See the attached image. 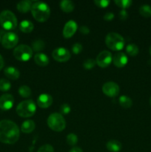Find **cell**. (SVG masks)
I'll list each match as a JSON object with an SVG mask.
<instances>
[{
	"label": "cell",
	"instance_id": "obj_15",
	"mask_svg": "<svg viewBox=\"0 0 151 152\" xmlns=\"http://www.w3.org/2000/svg\"><path fill=\"white\" fill-rule=\"evenodd\" d=\"M113 62L115 66L118 67V68H122L127 65L128 59L125 53L119 52L114 55L113 58Z\"/></svg>",
	"mask_w": 151,
	"mask_h": 152
},
{
	"label": "cell",
	"instance_id": "obj_36",
	"mask_svg": "<svg viewBox=\"0 0 151 152\" xmlns=\"http://www.w3.org/2000/svg\"><path fill=\"white\" fill-rule=\"evenodd\" d=\"M118 16H119L120 19H121V20H125V19H127V16H128V13L126 11L125 9H123V10H121L119 12V15Z\"/></svg>",
	"mask_w": 151,
	"mask_h": 152
},
{
	"label": "cell",
	"instance_id": "obj_28",
	"mask_svg": "<svg viewBox=\"0 0 151 152\" xmlns=\"http://www.w3.org/2000/svg\"><path fill=\"white\" fill-rule=\"evenodd\" d=\"M11 88V84L10 82L6 79L0 80V91H7Z\"/></svg>",
	"mask_w": 151,
	"mask_h": 152
},
{
	"label": "cell",
	"instance_id": "obj_19",
	"mask_svg": "<svg viewBox=\"0 0 151 152\" xmlns=\"http://www.w3.org/2000/svg\"><path fill=\"white\" fill-rule=\"evenodd\" d=\"M106 146L108 151L110 152H118L121 151V148H122V145L121 142L118 140H115L108 141Z\"/></svg>",
	"mask_w": 151,
	"mask_h": 152
},
{
	"label": "cell",
	"instance_id": "obj_34",
	"mask_svg": "<svg viewBox=\"0 0 151 152\" xmlns=\"http://www.w3.org/2000/svg\"><path fill=\"white\" fill-rule=\"evenodd\" d=\"M82 50V45L79 43H75L72 47L73 53L75 54H78Z\"/></svg>",
	"mask_w": 151,
	"mask_h": 152
},
{
	"label": "cell",
	"instance_id": "obj_16",
	"mask_svg": "<svg viewBox=\"0 0 151 152\" xmlns=\"http://www.w3.org/2000/svg\"><path fill=\"white\" fill-rule=\"evenodd\" d=\"M4 75L7 77V78L10 79V80H17L20 76V72L17 68H14V67H7L4 69Z\"/></svg>",
	"mask_w": 151,
	"mask_h": 152
},
{
	"label": "cell",
	"instance_id": "obj_42",
	"mask_svg": "<svg viewBox=\"0 0 151 152\" xmlns=\"http://www.w3.org/2000/svg\"><path fill=\"white\" fill-rule=\"evenodd\" d=\"M150 107H151V97L150 99Z\"/></svg>",
	"mask_w": 151,
	"mask_h": 152
},
{
	"label": "cell",
	"instance_id": "obj_6",
	"mask_svg": "<svg viewBox=\"0 0 151 152\" xmlns=\"http://www.w3.org/2000/svg\"><path fill=\"white\" fill-rule=\"evenodd\" d=\"M49 128L54 132H62L66 127V122L63 116L59 113H53L47 118Z\"/></svg>",
	"mask_w": 151,
	"mask_h": 152
},
{
	"label": "cell",
	"instance_id": "obj_39",
	"mask_svg": "<svg viewBox=\"0 0 151 152\" xmlns=\"http://www.w3.org/2000/svg\"><path fill=\"white\" fill-rule=\"evenodd\" d=\"M69 152H83V151L82 150H81L80 148H78V147H73V148H71V149L70 150Z\"/></svg>",
	"mask_w": 151,
	"mask_h": 152
},
{
	"label": "cell",
	"instance_id": "obj_20",
	"mask_svg": "<svg viewBox=\"0 0 151 152\" xmlns=\"http://www.w3.org/2000/svg\"><path fill=\"white\" fill-rule=\"evenodd\" d=\"M35 123H34L33 120H28L22 123V126H21V130H22V132H23V133L29 134L31 133V132L35 129Z\"/></svg>",
	"mask_w": 151,
	"mask_h": 152
},
{
	"label": "cell",
	"instance_id": "obj_2",
	"mask_svg": "<svg viewBox=\"0 0 151 152\" xmlns=\"http://www.w3.org/2000/svg\"><path fill=\"white\" fill-rule=\"evenodd\" d=\"M30 10L34 19L39 22H46L50 17V7L47 3L43 2V1H34L33 3Z\"/></svg>",
	"mask_w": 151,
	"mask_h": 152
},
{
	"label": "cell",
	"instance_id": "obj_38",
	"mask_svg": "<svg viewBox=\"0 0 151 152\" xmlns=\"http://www.w3.org/2000/svg\"><path fill=\"white\" fill-rule=\"evenodd\" d=\"M79 31L81 34L86 35V34H88L89 33H90V29H89V28H87V26H81V28H79Z\"/></svg>",
	"mask_w": 151,
	"mask_h": 152
},
{
	"label": "cell",
	"instance_id": "obj_4",
	"mask_svg": "<svg viewBox=\"0 0 151 152\" xmlns=\"http://www.w3.org/2000/svg\"><path fill=\"white\" fill-rule=\"evenodd\" d=\"M0 25L4 29L11 31L17 26V19L10 10H3L0 13Z\"/></svg>",
	"mask_w": 151,
	"mask_h": 152
},
{
	"label": "cell",
	"instance_id": "obj_3",
	"mask_svg": "<svg viewBox=\"0 0 151 152\" xmlns=\"http://www.w3.org/2000/svg\"><path fill=\"white\" fill-rule=\"evenodd\" d=\"M16 111L19 116L28 118L34 115L36 111V106L32 99H28L21 102L16 107Z\"/></svg>",
	"mask_w": 151,
	"mask_h": 152
},
{
	"label": "cell",
	"instance_id": "obj_40",
	"mask_svg": "<svg viewBox=\"0 0 151 152\" xmlns=\"http://www.w3.org/2000/svg\"><path fill=\"white\" fill-rule=\"evenodd\" d=\"M4 59H3V57L1 56V55L0 54V71L2 69V68L4 67Z\"/></svg>",
	"mask_w": 151,
	"mask_h": 152
},
{
	"label": "cell",
	"instance_id": "obj_30",
	"mask_svg": "<svg viewBox=\"0 0 151 152\" xmlns=\"http://www.w3.org/2000/svg\"><path fill=\"white\" fill-rule=\"evenodd\" d=\"M67 142L68 145L73 146L78 142V137L74 134H69L67 136Z\"/></svg>",
	"mask_w": 151,
	"mask_h": 152
},
{
	"label": "cell",
	"instance_id": "obj_25",
	"mask_svg": "<svg viewBox=\"0 0 151 152\" xmlns=\"http://www.w3.org/2000/svg\"><path fill=\"white\" fill-rule=\"evenodd\" d=\"M126 51L127 54H129L131 56H135L139 53V49L136 45L135 44H130L126 48Z\"/></svg>",
	"mask_w": 151,
	"mask_h": 152
},
{
	"label": "cell",
	"instance_id": "obj_7",
	"mask_svg": "<svg viewBox=\"0 0 151 152\" xmlns=\"http://www.w3.org/2000/svg\"><path fill=\"white\" fill-rule=\"evenodd\" d=\"M13 56L18 60L27 62L33 56V49L26 45H20L14 49Z\"/></svg>",
	"mask_w": 151,
	"mask_h": 152
},
{
	"label": "cell",
	"instance_id": "obj_43",
	"mask_svg": "<svg viewBox=\"0 0 151 152\" xmlns=\"http://www.w3.org/2000/svg\"><path fill=\"white\" fill-rule=\"evenodd\" d=\"M0 42H1V35H0Z\"/></svg>",
	"mask_w": 151,
	"mask_h": 152
},
{
	"label": "cell",
	"instance_id": "obj_29",
	"mask_svg": "<svg viewBox=\"0 0 151 152\" xmlns=\"http://www.w3.org/2000/svg\"><path fill=\"white\" fill-rule=\"evenodd\" d=\"M115 4H117L118 7H121L123 9L127 8V7H130L133 1L131 0H115Z\"/></svg>",
	"mask_w": 151,
	"mask_h": 152
},
{
	"label": "cell",
	"instance_id": "obj_9",
	"mask_svg": "<svg viewBox=\"0 0 151 152\" xmlns=\"http://www.w3.org/2000/svg\"><path fill=\"white\" fill-rule=\"evenodd\" d=\"M113 61L112 54L108 50H103L98 54L96 57V64L101 68H107Z\"/></svg>",
	"mask_w": 151,
	"mask_h": 152
},
{
	"label": "cell",
	"instance_id": "obj_12",
	"mask_svg": "<svg viewBox=\"0 0 151 152\" xmlns=\"http://www.w3.org/2000/svg\"><path fill=\"white\" fill-rule=\"evenodd\" d=\"M14 104V98L11 94H5L0 96V108L3 111H7L12 108Z\"/></svg>",
	"mask_w": 151,
	"mask_h": 152
},
{
	"label": "cell",
	"instance_id": "obj_8",
	"mask_svg": "<svg viewBox=\"0 0 151 152\" xmlns=\"http://www.w3.org/2000/svg\"><path fill=\"white\" fill-rule=\"evenodd\" d=\"M19 42V37L13 32H7L3 36L1 39V45L7 49L14 48Z\"/></svg>",
	"mask_w": 151,
	"mask_h": 152
},
{
	"label": "cell",
	"instance_id": "obj_26",
	"mask_svg": "<svg viewBox=\"0 0 151 152\" xmlns=\"http://www.w3.org/2000/svg\"><path fill=\"white\" fill-rule=\"evenodd\" d=\"M44 46H45V44L44 41L41 39H36L32 42V48L34 51H41L44 48Z\"/></svg>",
	"mask_w": 151,
	"mask_h": 152
},
{
	"label": "cell",
	"instance_id": "obj_32",
	"mask_svg": "<svg viewBox=\"0 0 151 152\" xmlns=\"http://www.w3.org/2000/svg\"><path fill=\"white\" fill-rule=\"evenodd\" d=\"M37 152H54V149H53V147L52 145L46 144V145L40 147Z\"/></svg>",
	"mask_w": 151,
	"mask_h": 152
},
{
	"label": "cell",
	"instance_id": "obj_1",
	"mask_svg": "<svg viewBox=\"0 0 151 152\" xmlns=\"http://www.w3.org/2000/svg\"><path fill=\"white\" fill-rule=\"evenodd\" d=\"M20 136L17 125L13 121L3 120L0 121V142L5 144H14Z\"/></svg>",
	"mask_w": 151,
	"mask_h": 152
},
{
	"label": "cell",
	"instance_id": "obj_10",
	"mask_svg": "<svg viewBox=\"0 0 151 152\" xmlns=\"http://www.w3.org/2000/svg\"><path fill=\"white\" fill-rule=\"evenodd\" d=\"M53 58L57 62H65L70 59V53L68 49L65 48H58L55 49L52 53Z\"/></svg>",
	"mask_w": 151,
	"mask_h": 152
},
{
	"label": "cell",
	"instance_id": "obj_11",
	"mask_svg": "<svg viewBox=\"0 0 151 152\" xmlns=\"http://www.w3.org/2000/svg\"><path fill=\"white\" fill-rule=\"evenodd\" d=\"M102 91L110 97H115L119 94V86L114 82H107L102 86Z\"/></svg>",
	"mask_w": 151,
	"mask_h": 152
},
{
	"label": "cell",
	"instance_id": "obj_13",
	"mask_svg": "<svg viewBox=\"0 0 151 152\" xmlns=\"http://www.w3.org/2000/svg\"><path fill=\"white\" fill-rule=\"evenodd\" d=\"M77 23L73 20H70L65 25L63 28V36L65 38H70L77 31Z\"/></svg>",
	"mask_w": 151,
	"mask_h": 152
},
{
	"label": "cell",
	"instance_id": "obj_5",
	"mask_svg": "<svg viewBox=\"0 0 151 152\" xmlns=\"http://www.w3.org/2000/svg\"><path fill=\"white\" fill-rule=\"evenodd\" d=\"M106 45L113 50H121L124 46V39L117 33H110L105 38Z\"/></svg>",
	"mask_w": 151,
	"mask_h": 152
},
{
	"label": "cell",
	"instance_id": "obj_35",
	"mask_svg": "<svg viewBox=\"0 0 151 152\" xmlns=\"http://www.w3.org/2000/svg\"><path fill=\"white\" fill-rule=\"evenodd\" d=\"M60 111L63 114H68L70 112V106L68 104H63L61 105Z\"/></svg>",
	"mask_w": 151,
	"mask_h": 152
},
{
	"label": "cell",
	"instance_id": "obj_41",
	"mask_svg": "<svg viewBox=\"0 0 151 152\" xmlns=\"http://www.w3.org/2000/svg\"><path fill=\"white\" fill-rule=\"evenodd\" d=\"M149 53H150V56H151V46L150 47V48H149Z\"/></svg>",
	"mask_w": 151,
	"mask_h": 152
},
{
	"label": "cell",
	"instance_id": "obj_21",
	"mask_svg": "<svg viewBox=\"0 0 151 152\" xmlns=\"http://www.w3.org/2000/svg\"><path fill=\"white\" fill-rule=\"evenodd\" d=\"M33 28V24L32 22L29 20L22 21V22H21L20 25H19V28H20L21 31L24 33H26V34L32 32Z\"/></svg>",
	"mask_w": 151,
	"mask_h": 152
},
{
	"label": "cell",
	"instance_id": "obj_22",
	"mask_svg": "<svg viewBox=\"0 0 151 152\" xmlns=\"http://www.w3.org/2000/svg\"><path fill=\"white\" fill-rule=\"evenodd\" d=\"M60 7L65 13H70L74 10V3L70 0H63L60 2Z\"/></svg>",
	"mask_w": 151,
	"mask_h": 152
},
{
	"label": "cell",
	"instance_id": "obj_18",
	"mask_svg": "<svg viewBox=\"0 0 151 152\" xmlns=\"http://www.w3.org/2000/svg\"><path fill=\"white\" fill-rule=\"evenodd\" d=\"M32 4V1H30V0H24V1H19L16 5V7L19 12L25 13L31 10Z\"/></svg>",
	"mask_w": 151,
	"mask_h": 152
},
{
	"label": "cell",
	"instance_id": "obj_33",
	"mask_svg": "<svg viewBox=\"0 0 151 152\" xmlns=\"http://www.w3.org/2000/svg\"><path fill=\"white\" fill-rule=\"evenodd\" d=\"M94 3L98 7L105 8V7H107L109 5L110 1H108V0H95Z\"/></svg>",
	"mask_w": 151,
	"mask_h": 152
},
{
	"label": "cell",
	"instance_id": "obj_14",
	"mask_svg": "<svg viewBox=\"0 0 151 152\" xmlns=\"http://www.w3.org/2000/svg\"><path fill=\"white\" fill-rule=\"evenodd\" d=\"M53 103V98L48 94H41L37 99V104L41 108H47Z\"/></svg>",
	"mask_w": 151,
	"mask_h": 152
},
{
	"label": "cell",
	"instance_id": "obj_17",
	"mask_svg": "<svg viewBox=\"0 0 151 152\" xmlns=\"http://www.w3.org/2000/svg\"><path fill=\"white\" fill-rule=\"evenodd\" d=\"M34 61L39 66H47L49 64V58L43 53H38L34 56Z\"/></svg>",
	"mask_w": 151,
	"mask_h": 152
},
{
	"label": "cell",
	"instance_id": "obj_24",
	"mask_svg": "<svg viewBox=\"0 0 151 152\" xmlns=\"http://www.w3.org/2000/svg\"><path fill=\"white\" fill-rule=\"evenodd\" d=\"M139 13L143 17L149 18L151 16V6L149 4H142L139 7Z\"/></svg>",
	"mask_w": 151,
	"mask_h": 152
},
{
	"label": "cell",
	"instance_id": "obj_37",
	"mask_svg": "<svg viewBox=\"0 0 151 152\" xmlns=\"http://www.w3.org/2000/svg\"><path fill=\"white\" fill-rule=\"evenodd\" d=\"M114 13H112V12H107V13H105L104 15V19L106 21H110L113 20L114 18Z\"/></svg>",
	"mask_w": 151,
	"mask_h": 152
},
{
	"label": "cell",
	"instance_id": "obj_23",
	"mask_svg": "<svg viewBox=\"0 0 151 152\" xmlns=\"http://www.w3.org/2000/svg\"><path fill=\"white\" fill-rule=\"evenodd\" d=\"M118 102L120 105L124 108H129L133 105V101L130 97L127 96H121L118 99Z\"/></svg>",
	"mask_w": 151,
	"mask_h": 152
},
{
	"label": "cell",
	"instance_id": "obj_31",
	"mask_svg": "<svg viewBox=\"0 0 151 152\" xmlns=\"http://www.w3.org/2000/svg\"><path fill=\"white\" fill-rule=\"evenodd\" d=\"M96 64V62L95 59H87L84 62V63H83V66H84V68H85V69L90 70V69H92L93 68H94Z\"/></svg>",
	"mask_w": 151,
	"mask_h": 152
},
{
	"label": "cell",
	"instance_id": "obj_27",
	"mask_svg": "<svg viewBox=\"0 0 151 152\" xmlns=\"http://www.w3.org/2000/svg\"><path fill=\"white\" fill-rule=\"evenodd\" d=\"M19 94L24 98L29 97L31 95V89L27 86H22L19 88Z\"/></svg>",
	"mask_w": 151,
	"mask_h": 152
}]
</instances>
